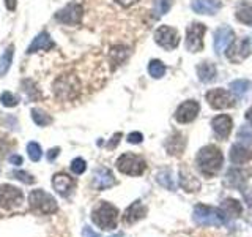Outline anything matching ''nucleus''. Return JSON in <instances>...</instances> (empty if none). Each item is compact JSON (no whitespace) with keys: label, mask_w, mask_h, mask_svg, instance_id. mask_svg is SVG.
Masks as SVG:
<instances>
[{"label":"nucleus","mask_w":252,"mask_h":237,"mask_svg":"<svg viewBox=\"0 0 252 237\" xmlns=\"http://www.w3.org/2000/svg\"><path fill=\"white\" fill-rule=\"evenodd\" d=\"M197 168L205 177H215L219 174L224 164V155L216 146H205L199 150L195 157Z\"/></svg>","instance_id":"1"},{"label":"nucleus","mask_w":252,"mask_h":237,"mask_svg":"<svg viewBox=\"0 0 252 237\" xmlns=\"http://www.w3.org/2000/svg\"><path fill=\"white\" fill-rule=\"evenodd\" d=\"M92 220L94 225L99 226L101 229H106V231L115 229L118 223V209L110 202L101 201L92 210Z\"/></svg>","instance_id":"2"},{"label":"nucleus","mask_w":252,"mask_h":237,"mask_svg":"<svg viewBox=\"0 0 252 237\" xmlns=\"http://www.w3.org/2000/svg\"><path fill=\"white\" fill-rule=\"evenodd\" d=\"M192 218L200 226H222L225 223V213L222 209L197 204L192 212Z\"/></svg>","instance_id":"3"},{"label":"nucleus","mask_w":252,"mask_h":237,"mask_svg":"<svg viewBox=\"0 0 252 237\" xmlns=\"http://www.w3.org/2000/svg\"><path fill=\"white\" fill-rule=\"evenodd\" d=\"M52 90L57 95V98L69 101L79 97L81 82H79V79L74 75H62L54 81Z\"/></svg>","instance_id":"4"},{"label":"nucleus","mask_w":252,"mask_h":237,"mask_svg":"<svg viewBox=\"0 0 252 237\" xmlns=\"http://www.w3.org/2000/svg\"><path fill=\"white\" fill-rule=\"evenodd\" d=\"M117 169L122 174L126 176H132L137 177L142 176L147 169V163L142 157L134 155V154H123L120 158L117 160Z\"/></svg>","instance_id":"5"},{"label":"nucleus","mask_w":252,"mask_h":237,"mask_svg":"<svg viewBox=\"0 0 252 237\" xmlns=\"http://www.w3.org/2000/svg\"><path fill=\"white\" fill-rule=\"evenodd\" d=\"M29 202L32 210L44 213V215H49V213H54L57 210V201L54 199L52 195L44 192V190H33L29 195Z\"/></svg>","instance_id":"6"},{"label":"nucleus","mask_w":252,"mask_h":237,"mask_svg":"<svg viewBox=\"0 0 252 237\" xmlns=\"http://www.w3.org/2000/svg\"><path fill=\"white\" fill-rule=\"evenodd\" d=\"M82 5H79L76 2L73 3H68L66 6H63L62 10H59L55 13V21L63 24V26H77L79 22L82 21Z\"/></svg>","instance_id":"7"},{"label":"nucleus","mask_w":252,"mask_h":237,"mask_svg":"<svg viewBox=\"0 0 252 237\" xmlns=\"http://www.w3.org/2000/svg\"><path fill=\"white\" fill-rule=\"evenodd\" d=\"M24 202V195L19 188H16L10 184L0 185V205L3 209L10 210L14 207H19Z\"/></svg>","instance_id":"8"},{"label":"nucleus","mask_w":252,"mask_h":237,"mask_svg":"<svg viewBox=\"0 0 252 237\" xmlns=\"http://www.w3.org/2000/svg\"><path fill=\"white\" fill-rule=\"evenodd\" d=\"M205 98L213 109H227L235 106V97L225 89H211L207 92Z\"/></svg>","instance_id":"9"},{"label":"nucleus","mask_w":252,"mask_h":237,"mask_svg":"<svg viewBox=\"0 0 252 237\" xmlns=\"http://www.w3.org/2000/svg\"><path fill=\"white\" fill-rule=\"evenodd\" d=\"M207 27L200 22H194L186 32V49L189 52H200L203 49V34Z\"/></svg>","instance_id":"10"},{"label":"nucleus","mask_w":252,"mask_h":237,"mask_svg":"<svg viewBox=\"0 0 252 237\" xmlns=\"http://www.w3.org/2000/svg\"><path fill=\"white\" fill-rule=\"evenodd\" d=\"M155 41H156V44H159L162 49L172 51V49H175L180 43L178 32L169 26H161L155 32Z\"/></svg>","instance_id":"11"},{"label":"nucleus","mask_w":252,"mask_h":237,"mask_svg":"<svg viewBox=\"0 0 252 237\" xmlns=\"http://www.w3.org/2000/svg\"><path fill=\"white\" fill-rule=\"evenodd\" d=\"M251 55V40L241 38L238 41H233L227 47V59L233 63H240L246 60Z\"/></svg>","instance_id":"12"},{"label":"nucleus","mask_w":252,"mask_h":237,"mask_svg":"<svg viewBox=\"0 0 252 237\" xmlns=\"http://www.w3.org/2000/svg\"><path fill=\"white\" fill-rule=\"evenodd\" d=\"M200 105L195 100H188L177 108L175 111V120L178 123H189L199 116Z\"/></svg>","instance_id":"13"},{"label":"nucleus","mask_w":252,"mask_h":237,"mask_svg":"<svg viewBox=\"0 0 252 237\" xmlns=\"http://www.w3.org/2000/svg\"><path fill=\"white\" fill-rule=\"evenodd\" d=\"M211 126H213V131H215V134H216V138L224 141L230 136V133H232V126H233L232 117L227 116V114L216 116L211 120Z\"/></svg>","instance_id":"14"},{"label":"nucleus","mask_w":252,"mask_h":237,"mask_svg":"<svg viewBox=\"0 0 252 237\" xmlns=\"http://www.w3.org/2000/svg\"><path fill=\"white\" fill-rule=\"evenodd\" d=\"M52 187L54 190L57 192L59 195L62 196H69L71 192L74 190L76 187V182L73 177H69L68 174H63V172H59V174H55V176L52 177Z\"/></svg>","instance_id":"15"},{"label":"nucleus","mask_w":252,"mask_h":237,"mask_svg":"<svg viewBox=\"0 0 252 237\" xmlns=\"http://www.w3.org/2000/svg\"><path fill=\"white\" fill-rule=\"evenodd\" d=\"M235 40V32L228 27V26H222L216 30L215 34V51L218 54H220L222 51H225L228 44Z\"/></svg>","instance_id":"16"},{"label":"nucleus","mask_w":252,"mask_h":237,"mask_svg":"<svg viewBox=\"0 0 252 237\" xmlns=\"http://www.w3.org/2000/svg\"><path fill=\"white\" fill-rule=\"evenodd\" d=\"M246 182H248V172H246V171L238 169V168L228 169L227 176H225V184H227L228 187L238 188L240 192L243 193L244 190H248Z\"/></svg>","instance_id":"17"},{"label":"nucleus","mask_w":252,"mask_h":237,"mask_svg":"<svg viewBox=\"0 0 252 237\" xmlns=\"http://www.w3.org/2000/svg\"><path fill=\"white\" fill-rule=\"evenodd\" d=\"M115 185V177L110 169L98 168L93 174V187L96 190H106Z\"/></svg>","instance_id":"18"},{"label":"nucleus","mask_w":252,"mask_h":237,"mask_svg":"<svg viewBox=\"0 0 252 237\" xmlns=\"http://www.w3.org/2000/svg\"><path fill=\"white\" fill-rule=\"evenodd\" d=\"M55 47V43L51 40V35L47 34L46 30H43L41 34H38L35 38H33V41L30 43V46L27 47V54H33L36 51H51Z\"/></svg>","instance_id":"19"},{"label":"nucleus","mask_w":252,"mask_h":237,"mask_svg":"<svg viewBox=\"0 0 252 237\" xmlns=\"http://www.w3.org/2000/svg\"><path fill=\"white\" fill-rule=\"evenodd\" d=\"M185 147H186V138L178 131L173 133L172 136H169L167 141H165V150H167L169 155L180 157L185 152Z\"/></svg>","instance_id":"20"},{"label":"nucleus","mask_w":252,"mask_h":237,"mask_svg":"<svg viewBox=\"0 0 252 237\" xmlns=\"http://www.w3.org/2000/svg\"><path fill=\"white\" fill-rule=\"evenodd\" d=\"M145 215H147V207L140 201H136L126 209L125 215H123V221L126 225H134V223H137L139 220L144 218Z\"/></svg>","instance_id":"21"},{"label":"nucleus","mask_w":252,"mask_h":237,"mask_svg":"<svg viewBox=\"0 0 252 237\" xmlns=\"http://www.w3.org/2000/svg\"><path fill=\"white\" fill-rule=\"evenodd\" d=\"M251 160H252V152L246 146H243V144L232 146V149H230V161L233 164L241 166V164H246Z\"/></svg>","instance_id":"22"},{"label":"nucleus","mask_w":252,"mask_h":237,"mask_svg":"<svg viewBox=\"0 0 252 237\" xmlns=\"http://www.w3.org/2000/svg\"><path fill=\"white\" fill-rule=\"evenodd\" d=\"M192 10L199 14H216L220 8L219 0H192Z\"/></svg>","instance_id":"23"},{"label":"nucleus","mask_w":252,"mask_h":237,"mask_svg":"<svg viewBox=\"0 0 252 237\" xmlns=\"http://www.w3.org/2000/svg\"><path fill=\"white\" fill-rule=\"evenodd\" d=\"M180 185L183 187L186 192L192 193V192H199L200 182H199V179H197L189 169L181 168L180 169Z\"/></svg>","instance_id":"24"},{"label":"nucleus","mask_w":252,"mask_h":237,"mask_svg":"<svg viewBox=\"0 0 252 237\" xmlns=\"http://www.w3.org/2000/svg\"><path fill=\"white\" fill-rule=\"evenodd\" d=\"M197 76L202 82H213L216 79V65L211 62H202L197 67Z\"/></svg>","instance_id":"25"},{"label":"nucleus","mask_w":252,"mask_h":237,"mask_svg":"<svg viewBox=\"0 0 252 237\" xmlns=\"http://www.w3.org/2000/svg\"><path fill=\"white\" fill-rule=\"evenodd\" d=\"M220 209L224 210L225 217H230V218H236L241 215L243 212V205L240 201L233 199V198H227V199L222 201V205H220Z\"/></svg>","instance_id":"26"},{"label":"nucleus","mask_w":252,"mask_h":237,"mask_svg":"<svg viewBox=\"0 0 252 237\" xmlns=\"http://www.w3.org/2000/svg\"><path fill=\"white\" fill-rule=\"evenodd\" d=\"M13 52H14V46L10 44L3 51V54L0 55V76H5L10 70L11 63H13Z\"/></svg>","instance_id":"27"},{"label":"nucleus","mask_w":252,"mask_h":237,"mask_svg":"<svg viewBox=\"0 0 252 237\" xmlns=\"http://www.w3.org/2000/svg\"><path fill=\"white\" fill-rule=\"evenodd\" d=\"M236 19L246 26H252V2L240 5L236 10Z\"/></svg>","instance_id":"28"},{"label":"nucleus","mask_w":252,"mask_h":237,"mask_svg":"<svg viewBox=\"0 0 252 237\" xmlns=\"http://www.w3.org/2000/svg\"><path fill=\"white\" fill-rule=\"evenodd\" d=\"M156 180H158V184L162 185L164 188H167V190H175L177 185H175V182H173V177H172V172L169 169H162L156 174Z\"/></svg>","instance_id":"29"},{"label":"nucleus","mask_w":252,"mask_h":237,"mask_svg":"<svg viewBox=\"0 0 252 237\" xmlns=\"http://www.w3.org/2000/svg\"><path fill=\"white\" fill-rule=\"evenodd\" d=\"M249 89H251V81H249V79H236V81L230 82V90L235 93V97L241 98Z\"/></svg>","instance_id":"30"},{"label":"nucleus","mask_w":252,"mask_h":237,"mask_svg":"<svg viewBox=\"0 0 252 237\" xmlns=\"http://www.w3.org/2000/svg\"><path fill=\"white\" fill-rule=\"evenodd\" d=\"M22 90L27 93L29 100H32V101H36V100H39V97H41V93H39L36 84L32 81V79H24V81H22Z\"/></svg>","instance_id":"31"},{"label":"nucleus","mask_w":252,"mask_h":237,"mask_svg":"<svg viewBox=\"0 0 252 237\" xmlns=\"http://www.w3.org/2000/svg\"><path fill=\"white\" fill-rule=\"evenodd\" d=\"M32 118H33V122L38 126H47V125L52 123V117L49 114H46L44 111L38 109V108L32 109Z\"/></svg>","instance_id":"32"},{"label":"nucleus","mask_w":252,"mask_h":237,"mask_svg":"<svg viewBox=\"0 0 252 237\" xmlns=\"http://www.w3.org/2000/svg\"><path fill=\"white\" fill-rule=\"evenodd\" d=\"M148 73L155 79H161L165 75V65L161 60H152L148 63Z\"/></svg>","instance_id":"33"},{"label":"nucleus","mask_w":252,"mask_h":237,"mask_svg":"<svg viewBox=\"0 0 252 237\" xmlns=\"http://www.w3.org/2000/svg\"><path fill=\"white\" fill-rule=\"evenodd\" d=\"M128 57V49L123 46H114L110 49V59L115 63V65H120V63Z\"/></svg>","instance_id":"34"},{"label":"nucleus","mask_w":252,"mask_h":237,"mask_svg":"<svg viewBox=\"0 0 252 237\" xmlns=\"http://www.w3.org/2000/svg\"><path fill=\"white\" fill-rule=\"evenodd\" d=\"M173 0H156L155 2V16L156 18H161L165 13H169V10L172 8Z\"/></svg>","instance_id":"35"},{"label":"nucleus","mask_w":252,"mask_h":237,"mask_svg":"<svg viewBox=\"0 0 252 237\" xmlns=\"http://www.w3.org/2000/svg\"><path fill=\"white\" fill-rule=\"evenodd\" d=\"M0 103H2L5 108H14V106L19 105V97L11 93V92L5 90L2 95H0Z\"/></svg>","instance_id":"36"},{"label":"nucleus","mask_w":252,"mask_h":237,"mask_svg":"<svg viewBox=\"0 0 252 237\" xmlns=\"http://www.w3.org/2000/svg\"><path fill=\"white\" fill-rule=\"evenodd\" d=\"M27 154H29L32 161H39V160H41V155H43L41 146H39L38 142H35V141L29 142V144H27Z\"/></svg>","instance_id":"37"},{"label":"nucleus","mask_w":252,"mask_h":237,"mask_svg":"<svg viewBox=\"0 0 252 237\" xmlns=\"http://www.w3.org/2000/svg\"><path fill=\"white\" fill-rule=\"evenodd\" d=\"M238 141L240 144H246V146H252V130L249 126H241L238 131Z\"/></svg>","instance_id":"38"},{"label":"nucleus","mask_w":252,"mask_h":237,"mask_svg":"<svg viewBox=\"0 0 252 237\" xmlns=\"http://www.w3.org/2000/svg\"><path fill=\"white\" fill-rule=\"evenodd\" d=\"M87 169V163L84 158H74L73 161H71V171H73L76 176H81V174H84Z\"/></svg>","instance_id":"39"},{"label":"nucleus","mask_w":252,"mask_h":237,"mask_svg":"<svg viewBox=\"0 0 252 237\" xmlns=\"http://www.w3.org/2000/svg\"><path fill=\"white\" fill-rule=\"evenodd\" d=\"M11 176H13L14 179H18V180L24 182V184H33V182H35V179L32 177L29 172H26V171H13V172H11Z\"/></svg>","instance_id":"40"},{"label":"nucleus","mask_w":252,"mask_h":237,"mask_svg":"<svg viewBox=\"0 0 252 237\" xmlns=\"http://www.w3.org/2000/svg\"><path fill=\"white\" fill-rule=\"evenodd\" d=\"M142 139H144V136H142V133H139V131H134V133L128 134V142H129V144H140Z\"/></svg>","instance_id":"41"},{"label":"nucleus","mask_w":252,"mask_h":237,"mask_svg":"<svg viewBox=\"0 0 252 237\" xmlns=\"http://www.w3.org/2000/svg\"><path fill=\"white\" fill-rule=\"evenodd\" d=\"M120 138H122V133H115L112 136V141L107 144V149H115L118 146V142H120Z\"/></svg>","instance_id":"42"},{"label":"nucleus","mask_w":252,"mask_h":237,"mask_svg":"<svg viewBox=\"0 0 252 237\" xmlns=\"http://www.w3.org/2000/svg\"><path fill=\"white\" fill-rule=\"evenodd\" d=\"M82 236H84V237H101L98 233H94L90 226H84V229H82Z\"/></svg>","instance_id":"43"},{"label":"nucleus","mask_w":252,"mask_h":237,"mask_svg":"<svg viewBox=\"0 0 252 237\" xmlns=\"http://www.w3.org/2000/svg\"><path fill=\"white\" fill-rule=\"evenodd\" d=\"M59 152H60V149H59V147L51 149V150H49V154H47V160H49V161H54L55 158L59 157Z\"/></svg>","instance_id":"44"},{"label":"nucleus","mask_w":252,"mask_h":237,"mask_svg":"<svg viewBox=\"0 0 252 237\" xmlns=\"http://www.w3.org/2000/svg\"><path fill=\"white\" fill-rule=\"evenodd\" d=\"M10 163L14 164V166L22 164V157H21V155H11V157H10Z\"/></svg>","instance_id":"45"},{"label":"nucleus","mask_w":252,"mask_h":237,"mask_svg":"<svg viewBox=\"0 0 252 237\" xmlns=\"http://www.w3.org/2000/svg\"><path fill=\"white\" fill-rule=\"evenodd\" d=\"M5 6L8 11H14L16 10V0H5Z\"/></svg>","instance_id":"46"},{"label":"nucleus","mask_w":252,"mask_h":237,"mask_svg":"<svg viewBox=\"0 0 252 237\" xmlns=\"http://www.w3.org/2000/svg\"><path fill=\"white\" fill-rule=\"evenodd\" d=\"M117 3H120L122 6H131V5H134L137 2V0H115Z\"/></svg>","instance_id":"47"},{"label":"nucleus","mask_w":252,"mask_h":237,"mask_svg":"<svg viewBox=\"0 0 252 237\" xmlns=\"http://www.w3.org/2000/svg\"><path fill=\"white\" fill-rule=\"evenodd\" d=\"M246 120L252 125V108H249V109L246 111Z\"/></svg>","instance_id":"48"},{"label":"nucleus","mask_w":252,"mask_h":237,"mask_svg":"<svg viewBox=\"0 0 252 237\" xmlns=\"http://www.w3.org/2000/svg\"><path fill=\"white\" fill-rule=\"evenodd\" d=\"M114 237H123V236H122V234H120V236H114Z\"/></svg>","instance_id":"49"}]
</instances>
